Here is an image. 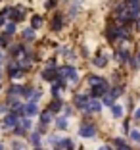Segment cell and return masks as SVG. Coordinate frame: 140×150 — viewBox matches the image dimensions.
Listing matches in <instances>:
<instances>
[{"label": "cell", "mask_w": 140, "mask_h": 150, "mask_svg": "<svg viewBox=\"0 0 140 150\" xmlns=\"http://www.w3.org/2000/svg\"><path fill=\"white\" fill-rule=\"evenodd\" d=\"M125 10H127V13L132 18H136L140 13V0H127V4H125Z\"/></svg>", "instance_id": "6da1fadb"}, {"label": "cell", "mask_w": 140, "mask_h": 150, "mask_svg": "<svg viewBox=\"0 0 140 150\" xmlns=\"http://www.w3.org/2000/svg\"><path fill=\"white\" fill-rule=\"evenodd\" d=\"M58 75H60V79H71V81H77V71H75V67H71V66L61 67V69L58 71Z\"/></svg>", "instance_id": "7a4b0ae2"}, {"label": "cell", "mask_w": 140, "mask_h": 150, "mask_svg": "<svg viewBox=\"0 0 140 150\" xmlns=\"http://www.w3.org/2000/svg\"><path fill=\"white\" fill-rule=\"evenodd\" d=\"M18 121H19V127L15 129V133H18V135H23V133L31 127V119H27V117H21V119H19L18 117Z\"/></svg>", "instance_id": "3957f363"}, {"label": "cell", "mask_w": 140, "mask_h": 150, "mask_svg": "<svg viewBox=\"0 0 140 150\" xmlns=\"http://www.w3.org/2000/svg\"><path fill=\"white\" fill-rule=\"evenodd\" d=\"M94 133H96V127H94V125H81V129H79V135L81 137H92V135H94Z\"/></svg>", "instance_id": "277c9868"}, {"label": "cell", "mask_w": 140, "mask_h": 150, "mask_svg": "<svg viewBox=\"0 0 140 150\" xmlns=\"http://www.w3.org/2000/svg\"><path fill=\"white\" fill-rule=\"evenodd\" d=\"M102 110V104L98 102V98H92V100H88L87 104V112H94V114H100Z\"/></svg>", "instance_id": "5b68a950"}, {"label": "cell", "mask_w": 140, "mask_h": 150, "mask_svg": "<svg viewBox=\"0 0 140 150\" xmlns=\"http://www.w3.org/2000/svg\"><path fill=\"white\" fill-rule=\"evenodd\" d=\"M15 125H18V114H8L4 117V127L12 129V127H15Z\"/></svg>", "instance_id": "8992f818"}, {"label": "cell", "mask_w": 140, "mask_h": 150, "mask_svg": "<svg viewBox=\"0 0 140 150\" xmlns=\"http://www.w3.org/2000/svg\"><path fill=\"white\" fill-rule=\"evenodd\" d=\"M106 91H108V85H106V81H104V83H100V85H94V87H92V96L98 98V96H102Z\"/></svg>", "instance_id": "52a82bcc"}, {"label": "cell", "mask_w": 140, "mask_h": 150, "mask_svg": "<svg viewBox=\"0 0 140 150\" xmlns=\"http://www.w3.org/2000/svg\"><path fill=\"white\" fill-rule=\"evenodd\" d=\"M23 16H25V8H23V6H19V8H15V10L12 8L10 18H12L13 21H19V19H23Z\"/></svg>", "instance_id": "ba28073f"}, {"label": "cell", "mask_w": 140, "mask_h": 150, "mask_svg": "<svg viewBox=\"0 0 140 150\" xmlns=\"http://www.w3.org/2000/svg\"><path fill=\"white\" fill-rule=\"evenodd\" d=\"M56 75H58L56 67H46V69L42 71V79H46V81H52V79H56Z\"/></svg>", "instance_id": "9c48e42d"}, {"label": "cell", "mask_w": 140, "mask_h": 150, "mask_svg": "<svg viewBox=\"0 0 140 150\" xmlns=\"http://www.w3.org/2000/svg\"><path fill=\"white\" fill-rule=\"evenodd\" d=\"M75 104L79 108H83V110H87V104H88V98L84 96V94H77L75 96Z\"/></svg>", "instance_id": "30bf717a"}, {"label": "cell", "mask_w": 140, "mask_h": 150, "mask_svg": "<svg viewBox=\"0 0 140 150\" xmlns=\"http://www.w3.org/2000/svg\"><path fill=\"white\" fill-rule=\"evenodd\" d=\"M23 114H27V115H35V114H37V104H35V102H29L27 106H23Z\"/></svg>", "instance_id": "8fae6325"}, {"label": "cell", "mask_w": 140, "mask_h": 150, "mask_svg": "<svg viewBox=\"0 0 140 150\" xmlns=\"http://www.w3.org/2000/svg\"><path fill=\"white\" fill-rule=\"evenodd\" d=\"M61 23H63V19H61V16L58 13L56 18H54V21H52V29H54V31H60V29H61Z\"/></svg>", "instance_id": "7c38bea8"}, {"label": "cell", "mask_w": 140, "mask_h": 150, "mask_svg": "<svg viewBox=\"0 0 140 150\" xmlns=\"http://www.w3.org/2000/svg\"><path fill=\"white\" fill-rule=\"evenodd\" d=\"M102 96H104V98H102V102H104V104H108V106H111V104H113V100H115V98H113V94H111V93H108V91H106V93L102 94Z\"/></svg>", "instance_id": "4fadbf2b"}, {"label": "cell", "mask_w": 140, "mask_h": 150, "mask_svg": "<svg viewBox=\"0 0 140 150\" xmlns=\"http://www.w3.org/2000/svg\"><path fill=\"white\" fill-rule=\"evenodd\" d=\"M111 115H113V117H121V115H123V108L111 104Z\"/></svg>", "instance_id": "5bb4252c"}, {"label": "cell", "mask_w": 140, "mask_h": 150, "mask_svg": "<svg viewBox=\"0 0 140 150\" xmlns=\"http://www.w3.org/2000/svg\"><path fill=\"white\" fill-rule=\"evenodd\" d=\"M52 117H54V112L52 110H46L40 119H42V123H48V121H52Z\"/></svg>", "instance_id": "9a60e30c"}, {"label": "cell", "mask_w": 140, "mask_h": 150, "mask_svg": "<svg viewBox=\"0 0 140 150\" xmlns=\"http://www.w3.org/2000/svg\"><path fill=\"white\" fill-rule=\"evenodd\" d=\"M71 146V141L69 139H63V141H58V148L60 150H67Z\"/></svg>", "instance_id": "2e32d148"}, {"label": "cell", "mask_w": 140, "mask_h": 150, "mask_svg": "<svg viewBox=\"0 0 140 150\" xmlns=\"http://www.w3.org/2000/svg\"><path fill=\"white\" fill-rule=\"evenodd\" d=\"M106 64H108V58L106 56H98L96 60H94V66H98V67H104Z\"/></svg>", "instance_id": "e0dca14e"}, {"label": "cell", "mask_w": 140, "mask_h": 150, "mask_svg": "<svg viewBox=\"0 0 140 150\" xmlns=\"http://www.w3.org/2000/svg\"><path fill=\"white\" fill-rule=\"evenodd\" d=\"M50 110H52V112H60L61 110V100H60V98H56V100L50 104Z\"/></svg>", "instance_id": "ac0fdd59"}, {"label": "cell", "mask_w": 140, "mask_h": 150, "mask_svg": "<svg viewBox=\"0 0 140 150\" xmlns=\"http://www.w3.org/2000/svg\"><path fill=\"white\" fill-rule=\"evenodd\" d=\"M31 23H33V29H39V27L42 25V18H40V16H35V18L31 19Z\"/></svg>", "instance_id": "d6986e66"}, {"label": "cell", "mask_w": 140, "mask_h": 150, "mask_svg": "<svg viewBox=\"0 0 140 150\" xmlns=\"http://www.w3.org/2000/svg\"><path fill=\"white\" fill-rule=\"evenodd\" d=\"M56 125H58V129H67V119L65 117H58Z\"/></svg>", "instance_id": "ffe728a7"}, {"label": "cell", "mask_w": 140, "mask_h": 150, "mask_svg": "<svg viewBox=\"0 0 140 150\" xmlns=\"http://www.w3.org/2000/svg\"><path fill=\"white\" fill-rule=\"evenodd\" d=\"M88 83L94 87V85H100V83H104V79H100V77H96V75H90L88 77Z\"/></svg>", "instance_id": "44dd1931"}, {"label": "cell", "mask_w": 140, "mask_h": 150, "mask_svg": "<svg viewBox=\"0 0 140 150\" xmlns=\"http://www.w3.org/2000/svg\"><path fill=\"white\" fill-rule=\"evenodd\" d=\"M23 37L29 39V40H33L35 39V31H33V29H25V31H23Z\"/></svg>", "instance_id": "7402d4cb"}, {"label": "cell", "mask_w": 140, "mask_h": 150, "mask_svg": "<svg viewBox=\"0 0 140 150\" xmlns=\"http://www.w3.org/2000/svg\"><path fill=\"white\" fill-rule=\"evenodd\" d=\"M12 33H15V23H8V27H6V35H12Z\"/></svg>", "instance_id": "603a6c76"}, {"label": "cell", "mask_w": 140, "mask_h": 150, "mask_svg": "<svg viewBox=\"0 0 140 150\" xmlns=\"http://www.w3.org/2000/svg\"><path fill=\"white\" fill-rule=\"evenodd\" d=\"M119 60H121V62H127L129 60V52L127 50H121V52H119Z\"/></svg>", "instance_id": "cb8c5ba5"}, {"label": "cell", "mask_w": 140, "mask_h": 150, "mask_svg": "<svg viewBox=\"0 0 140 150\" xmlns=\"http://www.w3.org/2000/svg\"><path fill=\"white\" fill-rule=\"evenodd\" d=\"M31 141H33V144L39 146V142H40V135H39V133H33V135H31Z\"/></svg>", "instance_id": "d4e9b609"}, {"label": "cell", "mask_w": 140, "mask_h": 150, "mask_svg": "<svg viewBox=\"0 0 140 150\" xmlns=\"http://www.w3.org/2000/svg\"><path fill=\"white\" fill-rule=\"evenodd\" d=\"M13 150H25V144H23V142H18V141H13Z\"/></svg>", "instance_id": "484cf974"}, {"label": "cell", "mask_w": 140, "mask_h": 150, "mask_svg": "<svg viewBox=\"0 0 140 150\" xmlns=\"http://www.w3.org/2000/svg\"><path fill=\"white\" fill-rule=\"evenodd\" d=\"M21 93H23L21 87H12L10 88V94H21Z\"/></svg>", "instance_id": "4316f807"}, {"label": "cell", "mask_w": 140, "mask_h": 150, "mask_svg": "<svg viewBox=\"0 0 140 150\" xmlns=\"http://www.w3.org/2000/svg\"><path fill=\"white\" fill-rule=\"evenodd\" d=\"M131 139H132V141H136V142H140V131H132L131 133Z\"/></svg>", "instance_id": "83f0119b"}, {"label": "cell", "mask_w": 140, "mask_h": 150, "mask_svg": "<svg viewBox=\"0 0 140 150\" xmlns=\"http://www.w3.org/2000/svg\"><path fill=\"white\" fill-rule=\"evenodd\" d=\"M110 93H111V94H113V98H117V96H119V94H121V93H123V88H121V87H117V88H113V91H110Z\"/></svg>", "instance_id": "f1b7e54d"}, {"label": "cell", "mask_w": 140, "mask_h": 150, "mask_svg": "<svg viewBox=\"0 0 140 150\" xmlns=\"http://www.w3.org/2000/svg\"><path fill=\"white\" fill-rule=\"evenodd\" d=\"M123 10H125V4H123V2H119V4L115 6V12H117V13H121Z\"/></svg>", "instance_id": "f546056e"}, {"label": "cell", "mask_w": 140, "mask_h": 150, "mask_svg": "<svg viewBox=\"0 0 140 150\" xmlns=\"http://www.w3.org/2000/svg\"><path fill=\"white\" fill-rule=\"evenodd\" d=\"M4 44H8V37H0V46H4Z\"/></svg>", "instance_id": "4dcf8cb0"}, {"label": "cell", "mask_w": 140, "mask_h": 150, "mask_svg": "<svg viewBox=\"0 0 140 150\" xmlns=\"http://www.w3.org/2000/svg\"><path fill=\"white\" fill-rule=\"evenodd\" d=\"M54 4H56V0H46V8H52Z\"/></svg>", "instance_id": "1f68e13d"}, {"label": "cell", "mask_w": 140, "mask_h": 150, "mask_svg": "<svg viewBox=\"0 0 140 150\" xmlns=\"http://www.w3.org/2000/svg\"><path fill=\"white\" fill-rule=\"evenodd\" d=\"M119 150H132V148H129L127 144H121V146H119Z\"/></svg>", "instance_id": "d6a6232c"}, {"label": "cell", "mask_w": 140, "mask_h": 150, "mask_svg": "<svg viewBox=\"0 0 140 150\" xmlns=\"http://www.w3.org/2000/svg\"><path fill=\"white\" fill-rule=\"evenodd\" d=\"M134 117H136V119H140V108H138V110L134 112Z\"/></svg>", "instance_id": "836d02e7"}, {"label": "cell", "mask_w": 140, "mask_h": 150, "mask_svg": "<svg viewBox=\"0 0 140 150\" xmlns=\"http://www.w3.org/2000/svg\"><path fill=\"white\" fill-rule=\"evenodd\" d=\"M136 29H140V19H138V21H136Z\"/></svg>", "instance_id": "e575fe53"}, {"label": "cell", "mask_w": 140, "mask_h": 150, "mask_svg": "<svg viewBox=\"0 0 140 150\" xmlns=\"http://www.w3.org/2000/svg\"><path fill=\"white\" fill-rule=\"evenodd\" d=\"M2 23H4V18H2V16H0V25H2Z\"/></svg>", "instance_id": "d590c367"}, {"label": "cell", "mask_w": 140, "mask_h": 150, "mask_svg": "<svg viewBox=\"0 0 140 150\" xmlns=\"http://www.w3.org/2000/svg\"><path fill=\"white\" fill-rule=\"evenodd\" d=\"M100 150H110V148H108V146H104V148H100Z\"/></svg>", "instance_id": "8d00e7d4"}, {"label": "cell", "mask_w": 140, "mask_h": 150, "mask_svg": "<svg viewBox=\"0 0 140 150\" xmlns=\"http://www.w3.org/2000/svg\"><path fill=\"white\" fill-rule=\"evenodd\" d=\"M0 62H2V54H0Z\"/></svg>", "instance_id": "74e56055"}, {"label": "cell", "mask_w": 140, "mask_h": 150, "mask_svg": "<svg viewBox=\"0 0 140 150\" xmlns=\"http://www.w3.org/2000/svg\"><path fill=\"white\" fill-rule=\"evenodd\" d=\"M2 148H4V146H2V144H0V150H2Z\"/></svg>", "instance_id": "f35d334b"}, {"label": "cell", "mask_w": 140, "mask_h": 150, "mask_svg": "<svg viewBox=\"0 0 140 150\" xmlns=\"http://www.w3.org/2000/svg\"><path fill=\"white\" fill-rule=\"evenodd\" d=\"M35 150H40V148H39V146H37V148H35Z\"/></svg>", "instance_id": "ab89813d"}, {"label": "cell", "mask_w": 140, "mask_h": 150, "mask_svg": "<svg viewBox=\"0 0 140 150\" xmlns=\"http://www.w3.org/2000/svg\"><path fill=\"white\" fill-rule=\"evenodd\" d=\"M138 62H140V54H138Z\"/></svg>", "instance_id": "60d3db41"}, {"label": "cell", "mask_w": 140, "mask_h": 150, "mask_svg": "<svg viewBox=\"0 0 140 150\" xmlns=\"http://www.w3.org/2000/svg\"><path fill=\"white\" fill-rule=\"evenodd\" d=\"M67 150H71V148H67Z\"/></svg>", "instance_id": "b9f144b4"}, {"label": "cell", "mask_w": 140, "mask_h": 150, "mask_svg": "<svg viewBox=\"0 0 140 150\" xmlns=\"http://www.w3.org/2000/svg\"><path fill=\"white\" fill-rule=\"evenodd\" d=\"M0 75H2V73H0Z\"/></svg>", "instance_id": "7bdbcfd3"}, {"label": "cell", "mask_w": 140, "mask_h": 150, "mask_svg": "<svg viewBox=\"0 0 140 150\" xmlns=\"http://www.w3.org/2000/svg\"><path fill=\"white\" fill-rule=\"evenodd\" d=\"M0 88H2V87H0Z\"/></svg>", "instance_id": "ee69618b"}]
</instances>
